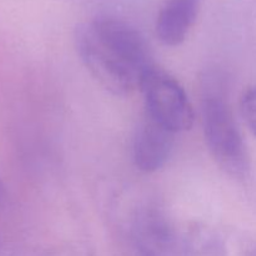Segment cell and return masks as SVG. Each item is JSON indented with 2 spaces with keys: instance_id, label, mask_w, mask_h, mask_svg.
Segmentation results:
<instances>
[{
  "instance_id": "6da1fadb",
  "label": "cell",
  "mask_w": 256,
  "mask_h": 256,
  "mask_svg": "<svg viewBox=\"0 0 256 256\" xmlns=\"http://www.w3.org/2000/svg\"><path fill=\"white\" fill-rule=\"evenodd\" d=\"M202 128L212 158L222 172L234 179L250 172V158L234 114L219 92H208L202 99Z\"/></svg>"
},
{
  "instance_id": "7a4b0ae2",
  "label": "cell",
  "mask_w": 256,
  "mask_h": 256,
  "mask_svg": "<svg viewBox=\"0 0 256 256\" xmlns=\"http://www.w3.org/2000/svg\"><path fill=\"white\" fill-rule=\"evenodd\" d=\"M75 46L94 79L116 96H125L139 88L142 74L112 48L102 42L90 25H79L75 30Z\"/></svg>"
},
{
  "instance_id": "3957f363",
  "label": "cell",
  "mask_w": 256,
  "mask_h": 256,
  "mask_svg": "<svg viewBox=\"0 0 256 256\" xmlns=\"http://www.w3.org/2000/svg\"><path fill=\"white\" fill-rule=\"evenodd\" d=\"M139 88L144 95L146 115L152 119L175 134L192 129L194 109L175 78L154 65L142 78Z\"/></svg>"
},
{
  "instance_id": "277c9868",
  "label": "cell",
  "mask_w": 256,
  "mask_h": 256,
  "mask_svg": "<svg viewBox=\"0 0 256 256\" xmlns=\"http://www.w3.org/2000/svg\"><path fill=\"white\" fill-rule=\"evenodd\" d=\"M132 240L140 256H190L189 246L175 225L152 208L135 216Z\"/></svg>"
},
{
  "instance_id": "5b68a950",
  "label": "cell",
  "mask_w": 256,
  "mask_h": 256,
  "mask_svg": "<svg viewBox=\"0 0 256 256\" xmlns=\"http://www.w3.org/2000/svg\"><path fill=\"white\" fill-rule=\"evenodd\" d=\"M94 34L108 46L116 50L144 76L154 66L152 50L144 35L129 22L112 16H98L90 22Z\"/></svg>"
},
{
  "instance_id": "8992f818",
  "label": "cell",
  "mask_w": 256,
  "mask_h": 256,
  "mask_svg": "<svg viewBox=\"0 0 256 256\" xmlns=\"http://www.w3.org/2000/svg\"><path fill=\"white\" fill-rule=\"evenodd\" d=\"M175 132L145 115L132 142V159L140 172L152 174L166 165L175 144Z\"/></svg>"
},
{
  "instance_id": "52a82bcc",
  "label": "cell",
  "mask_w": 256,
  "mask_h": 256,
  "mask_svg": "<svg viewBox=\"0 0 256 256\" xmlns=\"http://www.w3.org/2000/svg\"><path fill=\"white\" fill-rule=\"evenodd\" d=\"M200 0H166L156 19V35L166 46L185 42L196 20Z\"/></svg>"
},
{
  "instance_id": "ba28073f",
  "label": "cell",
  "mask_w": 256,
  "mask_h": 256,
  "mask_svg": "<svg viewBox=\"0 0 256 256\" xmlns=\"http://www.w3.org/2000/svg\"><path fill=\"white\" fill-rule=\"evenodd\" d=\"M242 114L256 136V86L250 88L242 98Z\"/></svg>"
}]
</instances>
